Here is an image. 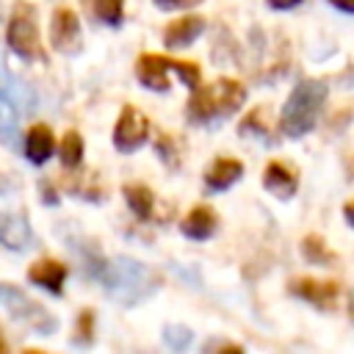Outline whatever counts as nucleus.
<instances>
[{"instance_id": "f257e3e1", "label": "nucleus", "mask_w": 354, "mask_h": 354, "mask_svg": "<svg viewBox=\"0 0 354 354\" xmlns=\"http://www.w3.org/2000/svg\"><path fill=\"white\" fill-rule=\"evenodd\" d=\"M97 277L105 288V293L122 304H138L147 296H152L160 285L158 271L149 266L133 260V257H113L97 268Z\"/></svg>"}, {"instance_id": "f03ea898", "label": "nucleus", "mask_w": 354, "mask_h": 354, "mask_svg": "<svg viewBox=\"0 0 354 354\" xmlns=\"http://www.w3.org/2000/svg\"><path fill=\"white\" fill-rule=\"evenodd\" d=\"M246 100V88L241 80L235 77H218L207 86H196L191 91L188 100V119L191 122H213L221 116H230L232 111H238Z\"/></svg>"}, {"instance_id": "7ed1b4c3", "label": "nucleus", "mask_w": 354, "mask_h": 354, "mask_svg": "<svg viewBox=\"0 0 354 354\" xmlns=\"http://www.w3.org/2000/svg\"><path fill=\"white\" fill-rule=\"evenodd\" d=\"M324 100H326V83L324 80H315V77L299 80L296 88L290 91V97L282 105V116H279L282 133L290 136V138L310 133L318 122Z\"/></svg>"}, {"instance_id": "20e7f679", "label": "nucleus", "mask_w": 354, "mask_h": 354, "mask_svg": "<svg viewBox=\"0 0 354 354\" xmlns=\"http://www.w3.org/2000/svg\"><path fill=\"white\" fill-rule=\"evenodd\" d=\"M169 72H177V77L191 88H196L202 83V72L194 61H177V58H169V55H160V53H141L138 61H136L138 83L152 88V91H166L169 88Z\"/></svg>"}, {"instance_id": "39448f33", "label": "nucleus", "mask_w": 354, "mask_h": 354, "mask_svg": "<svg viewBox=\"0 0 354 354\" xmlns=\"http://www.w3.org/2000/svg\"><path fill=\"white\" fill-rule=\"evenodd\" d=\"M6 41L22 61H44V44H41V36H39V19H36V8L30 3L19 0L11 8Z\"/></svg>"}, {"instance_id": "423d86ee", "label": "nucleus", "mask_w": 354, "mask_h": 354, "mask_svg": "<svg viewBox=\"0 0 354 354\" xmlns=\"http://www.w3.org/2000/svg\"><path fill=\"white\" fill-rule=\"evenodd\" d=\"M0 307H6L11 318L28 324L39 335H55V329H58V318L53 313H47V307H41L33 296H28L25 290H19L11 282H0Z\"/></svg>"}, {"instance_id": "0eeeda50", "label": "nucleus", "mask_w": 354, "mask_h": 354, "mask_svg": "<svg viewBox=\"0 0 354 354\" xmlns=\"http://www.w3.org/2000/svg\"><path fill=\"white\" fill-rule=\"evenodd\" d=\"M288 290L304 301H310L318 310H337L343 299V288L335 279H313V277H296L288 282Z\"/></svg>"}, {"instance_id": "6e6552de", "label": "nucleus", "mask_w": 354, "mask_h": 354, "mask_svg": "<svg viewBox=\"0 0 354 354\" xmlns=\"http://www.w3.org/2000/svg\"><path fill=\"white\" fill-rule=\"evenodd\" d=\"M149 138V122L136 105H124L113 124V147L119 152H133Z\"/></svg>"}, {"instance_id": "1a4fd4ad", "label": "nucleus", "mask_w": 354, "mask_h": 354, "mask_svg": "<svg viewBox=\"0 0 354 354\" xmlns=\"http://www.w3.org/2000/svg\"><path fill=\"white\" fill-rule=\"evenodd\" d=\"M50 44L61 55H77L83 50V33L72 8H55L50 19Z\"/></svg>"}, {"instance_id": "9d476101", "label": "nucleus", "mask_w": 354, "mask_h": 354, "mask_svg": "<svg viewBox=\"0 0 354 354\" xmlns=\"http://www.w3.org/2000/svg\"><path fill=\"white\" fill-rule=\"evenodd\" d=\"M263 185L271 191L277 199H290L299 188V174L285 163V160H271L263 171Z\"/></svg>"}, {"instance_id": "9b49d317", "label": "nucleus", "mask_w": 354, "mask_h": 354, "mask_svg": "<svg viewBox=\"0 0 354 354\" xmlns=\"http://www.w3.org/2000/svg\"><path fill=\"white\" fill-rule=\"evenodd\" d=\"M216 227H218V216H216V210L207 207V205H196V207H191L188 216L180 221L183 235H188V238H194V241H205V238H210V235L216 232Z\"/></svg>"}, {"instance_id": "f8f14e48", "label": "nucleus", "mask_w": 354, "mask_h": 354, "mask_svg": "<svg viewBox=\"0 0 354 354\" xmlns=\"http://www.w3.org/2000/svg\"><path fill=\"white\" fill-rule=\"evenodd\" d=\"M202 30H205V19H202V17H196V14L180 17V19H174V22L166 25V30H163V44H166V47H188Z\"/></svg>"}, {"instance_id": "ddd939ff", "label": "nucleus", "mask_w": 354, "mask_h": 354, "mask_svg": "<svg viewBox=\"0 0 354 354\" xmlns=\"http://www.w3.org/2000/svg\"><path fill=\"white\" fill-rule=\"evenodd\" d=\"M28 279L33 282V285H41V288H47L50 293H61V288H64V279H66V266L64 263H58V260H39V263H33L30 268H28Z\"/></svg>"}, {"instance_id": "4468645a", "label": "nucleus", "mask_w": 354, "mask_h": 354, "mask_svg": "<svg viewBox=\"0 0 354 354\" xmlns=\"http://www.w3.org/2000/svg\"><path fill=\"white\" fill-rule=\"evenodd\" d=\"M53 149H55L53 130L47 124H33L28 130V136H25V155H28V160L36 163V166H41V163L50 160Z\"/></svg>"}, {"instance_id": "2eb2a0df", "label": "nucleus", "mask_w": 354, "mask_h": 354, "mask_svg": "<svg viewBox=\"0 0 354 354\" xmlns=\"http://www.w3.org/2000/svg\"><path fill=\"white\" fill-rule=\"evenodd\" d=\"M241 174H243V163H241V160H235V158H216V160L207 166V171H205V183H207L210 191H224V188H230Z\"/></svg>"}, {"instance_id": "dca6fc26", "label": "nucleus", "mask_w": 354, "mask_h": 354, "mask_svg": "<svg viewBox=\"0 0 354 354\" xmlns=\"http://www.w3.org/2000/svg\"><path fill=\"white\" fill-rule=\"evenodd\" d=\"M30 227L25 218L19 216H8V213H0V243L14 249V252H22L30 246Z\"/></svg>"}, {"instance_id": "f3484780", "label": "nucleus", "mask_w": 354, "mask_h": 354, "mask_svg": "<svg viewBox=\"0 0 354 354\" xmlns=\"http://www.w3.org/2000/svg\"><path fill=\"white\" fill-rule=\"evenodd\" d=\"M0 94L8 97L17 108H22V113H28V111L36 105V94H33V88H30L28 83L17 80L14 75L3 72V69H0Z\"/></svg>"}, {"instance_id": "a211bd4d", "label": "nucleus", "mask_w": 354, "mask_h": 354, "mask_svg": "<svg viewBox=\"0 0 354 354\" xmlns=\"http://www.w3.org/2000/svg\"><path fill=\"white\" fill-rule=\"evenodd\" d=\"M83 8L88 11L91 19L111 28L122 25V17H124V0H83Z\"/></svg>"}, {"instance_id": "6ab92c4d", "label": "nucleus", "mask_w": 354, "mask_h": 354, "mask_svg": "<svg viewBox=\"0 0 354 354\" xmlns=\"http://www.w3.org/2000/svg\"><path fill=\"white\" fill-rule=\"evenodd\" d=\"M124 199H127V207L141 218H152V207H155V194L147 188V185H124Z\"/></svg>"}, {"instance_id": "aec40b11", "label": "nucleus", "mask_w": 354, "mask_h": 354, "mask_svg": "<svg viewBox=\"0 0 354 354\" xmlns=\"http://www.w3.org/2000/svg\"><path fill=\"white\" fill-rule=\"evenodd\" d=\"M19 111H17V105L8 100V97H3L0 94V138L8 144V147H14L17 144V133H19Z\"/></svg>"}, {"instance_id": "412c9836", "label": "nucleus", "mask_w": 354, "mask_h": 354, "mask_svg": "<svg viewBox=\"0 0 354 354\" xmlns=\"http://www.w3.org/2000/svg\"><path fill=\"white\" fill-rule=\"evenodd\" d=\"M58 152H61V163L66 169L80 166V160H83V138H80V133L77 130H66L64 138H61V149Z\"/></svg>"}, {"instance_id": "4be33fe9", "label": "nucleus", "mask_w": 354, "mask_h": 354, "mask_svg": "<svg viewBox=\"0 0 354 354\" xmlns=\"http://www.w3.org/2000/svg\"><path fill=\"white\" fill-rule=\"evenodd\" d=\"M301 249H304V254H307L313 263H335V254L324 246V241H321L318 235H307L304 243H301Z\"/></svg>"}, {"instance_id": "5701e85b", "label": "nucleus", "mask_w": 354, "mask_h": 354, "mask_svg": "<svg viewBox=\"0 0 354 354\" xmlns=\"http://www.w3.org/2000/svg\"><path fill=\"white\" fill-rule=\"evenodd\" d=\"M266 113H263V108H254L243 122H241V133H252L254 130V136H266L268 133V124H266V119H263Z\"/></svg>"}, {"instance_id": "b1692460", "label": "nucleus", "mask_w": 354, "mask_h": 354, "mask_svg": "<svg viewBox=\"0 0 354 354\" xmlns=\"http://www.w3.org/2000/svg\"><path fill=\"white\" fill-rule=\"evenodd\" d=\"M163 340H166L171 348H185V346L191 343V332H188L185 326H174V324H169V326L163 329Z\"/></svg>"}, {"instance_id": "393cba45", "label": "nucleus", "mask_w": 354, "mask_h": 354, "mask_svg": "<svg viewBox=\"0 0 354 354\" xmlns=\"http://www.w3.org/2000/svg\"><path fill=\"white\" fill-rule=\"evenodd\" d=\"M155 147H158L160 158H163V160H166L169 166H177V163H180V158H177V147H174V141H171L169 136H163V133H160V136H158V144H155Z\"/></svg>"}, {"instance_id": "a878e982", "label": "nucleus", "mask_w": 354, "mask_h": 354, "mask_svg": "<svg viewBox=\"0 0 354 354\" xmlns=\"http://www.w3.org/2000/svg\"><path fill=\"white\" fill-rule=\"evenodd\" d=\"M91 324H94V313L83 310L77 318V335H75L77 343H91Z\"/></svg>"}, {"instance_id": "bb28decb", "label": "nucleus", "mask_w": 354, "mask_h": 354, "mask_svg": "<svg viewBox=\"0 0 354 354\" xmlns=\"http://www.w3.org/2000/svg\"><path fill=\"white\" fill-rule=\"evenodd\" d=\"M191 3H196V0H155V6H160V8H183Z\"/></svg>"}, {"instance_id": "cd10ccee", "label": "nucleus", "mask_w": 354, "mask_h": 354, "mask_svg": "<svg viewBox=\"0 0 354 354\" xmlns=\"http://www.w3.org/2000/svg\"><path fill=\"white\" fill-rule=\"evenodd\" d=\"M39 188H41V194H47V202H50V205H55V202H58V199H55V191H53V185H50V183H44V180H41V183H39Z\"/></svg>"}, {"instance_id": "c85d7f7f", "label": "nucleus", "mask_w": 354, "mask_h": 354, "mask_svg": "<svg viewBox=\"0 0 354 354\" xmlns=\"http://www.w3.org/2000/svg\"><path fill=\"white\" fill-rule=\"evenodd\" d=\"M296 3H301V0H268L271 8H293Z\"/></svg>"}, {"instance_id": "c756f323", "label": "nucleus", "mask_w": 354, "mask_h": 354, "mask_svg": "<svg viewBox=\"0 0 354 354\" xmlns=\"http://www.w3.org/2000/svg\"><path fill=\"white\" fill-rule=\"evenodd\" d=\"M335 8H343V11H348V14H354V0H329Z\"/></svg>"}, {"instance_id": "7c9ffc66", "label": "nucleus", "mask_w": 354, "mask_h": 354, "mask_svg": "<svg viewBox=\"0 0 354 354\" xmlns=\"http://www.w3.org/2000/svg\"><path fill=\"white\" fill-rule=\"evenodd\" d=\"M343 213H346V218H348V224L354 227V202H348V205L343 207Z\"/></svg>"}, {"instance_id": "2f4dec72", "label": "nucleus", "mask_w": 354, "mask_h": 354, "mask_svg": "<svg viewBox=\"0 0 354 354\" xmlns=\"http://www.w3.org/2000/svg\"><path fill=\"white\" fill-rule=\"evenodd\" d=\"M8 346H6V340H3V332H0V351H6Z\"/></svg>"}]
</instances>
